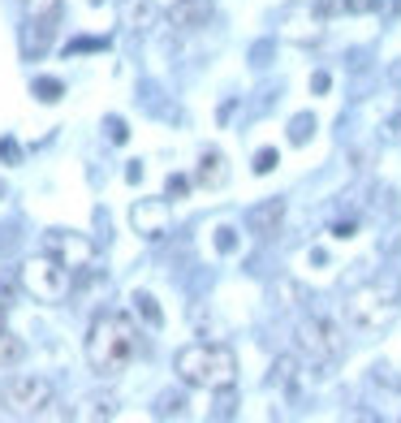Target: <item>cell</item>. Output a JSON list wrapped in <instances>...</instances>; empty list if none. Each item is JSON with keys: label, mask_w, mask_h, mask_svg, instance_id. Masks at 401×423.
<instances>
[{"label": "cell", "mask_w": 401, "mask_h": 423, "mask_svg": "<svg viewBox=\"0 0 401 423\" xmlns=\"http://www.w3.org/2000/svg\"><path fill=\"white\" fill-rule=\"evenodd\" d=\"M186 406H190L186 393H173V389H169V393H160V398H155L151 415H155V419H182V415H186Z\"/></svg>", "instance_id": "20"}, {"label": "cell", "mask_w": 401, "mask_h": 423, "mask_svg": "<svg viewBox=\"0 0 401 423\" xmlns=\"http://www.w3.org/2000/svg\"><path fill=\"white\" fill-rule=\"evenodd\" d=\"M328 87H332V78H328V70H315V74H311V91H315V95H324Z\"/></svg>", "instance_id": "36"}, {"label": "cell", "mask_w": 401, "mask_h": 423, "mask_svg": "<svg viewBox=\"0 0 401 423\" xmlns=\"http://www.w3.org/2000/svg\"><path fill=\"white\" fill-rule=\"evenodd\" d=\"M212 13H216L212 0H177V5L169 9V26H177V30H203L207 22H212Z\"/></svg>", "instance_id": "13"}, {"label": "cell", "mask_w": 401, "mask_h": 423, "mask_svg": "<svg viewBox=\"0 0 401 423\" xmlns=\"http://www.w3.org/2000/svg\"><path fill=\"white\" fill-rule=\"evenodd\" d=\"M160 0H121L117 5V18H121V26L130 30V35H147V30H155L160 26Z\"/></svg>", "instance_id": "12"}, {"label": "cell", "mask_w": 401, "mask_h": 423, "mask_svg": "<svg viewBox=\"0 0 401 423\" xmlns=\"http://www.w3.org/2000/svg\"><path fill=\"white\" fill-rule=\"evenodd\" d=\"M281 220H285V199H281V194H277V199H259L254 207H246V216H242L246 234L259 238V242H268L272 234H277Z\"/></svg>", "instance_id": "11"}, {"label": "cell", "mask_w": 401, "mask_h": 423, "mask_svg": "<svg viewBox=\"0 0 401 423\" xmlns=\"http://www.w3.org/2000/svg\"><path fill=\"white\" fill-rule=\"evenodd\" d=\"M108 48V39H74L69 48H65V56H78V52H104Z\"/></svg>", "instance_id": "33"}, {"label": "cell", "mask_w": 401, "mask_h": 423, "mask_svg": "<svg viewBox=\"0 0 401 423\" xmlns=\"http://www.w3.org/2000/svg\"><path fill=\"white\" fill-rule=\"evenodd\" d=\"M371 194H376V203H371V212H376V216H384V212L393 216V212H397V190H393V186H376Z\"/></svg>", "instance_id": "27"}, {"label": "cell", "mask_w": 401, "mask_h": 423, "mask_svg": "<svg viewBox=\"0 0 401 423\" xmlns=\"http://www.w3.org/2000/svg\"><path fill=\"white\" fill-rule=\"evenodd\" d=\"M332 234H336V238H354V234H358V225H354V220H336V225H332Z\"/></svg>", "instance_id": "37"}, {"label": "cell", "mask_w": 401, "mask_h": 423, "mask_svg": "<svg viewBox=\"0 0 401 423\" xmlns=\"http://www.w3.org/2000/svg\"><path fill=\"white\" fill-rule=\"evenodd\" d=\"M0 160H5V165H22V160H26L22 143L13 138V134H5V138H0Z\"/></svg>", "instance_id": "29"}, {"label": "cell", "mask_w": 401, "mask_h": 423, "mask_svg": "<svg viewBox=\"0 0 401 423\" xmlns=\"http://www.w3.org/2000/svg\"><path fill=\"white\" fill-rule=\"evenodd\" d=\"M83 350H87V367L100 380L121 376V371L134 363V354H138V324H134V316L100 311L91 320V329H87V346Z\"/></svg>", "instance_id": "1"}, {"label": "cell", "mask_w": 401, "mask_h": 423, "mask_svg": "<svg viewBox=\"0 0 401 423\" xmlns=\"http://www.w3.org/2000/svg\"><path fill=\"white\" fill-rule=\"evenodd\" d=\"M302 376H307V371H302V363L294 359V354H281V359L272 363V376H268V384H272V389H294Z\"/></svg>", "instance_id": "16"}, {"label": "cell", "mask_w": 401, "mask_h": 423, "mask_svg": "<svg viewBox=\"0 0 401 423\" xmlns=\"http://www.w3.org/2000/svg\"><path fill=\"white\" fill-rule=\"evenodd\" d=\"M195 182H199V186H207V190H220L224 182H229V160H224V152H216V147H207V152L199 156Z\"/></svg>", "instance_id": "14"}, {"label": "cell", "mask_w": 401, "mask_h": 423, "mask_svg": "<svg viewBox=\"0 0 401 423\" xmlns=\"http://www.w3.org/2000/svg\"><path fill=\"white\" fill-rule=\"evenodd\" d=\"M173 371H177V380L186 389L216 393V389H229L237 380V359L224 341H190V346L173 354Z\"/></svg>", "instance_id": "2"}, {"label": "cell", "mask_w": 401, "mask_h": 423, "mask_svg": "<svg viewBox=\"0 0 401 423\" xmlns=\"http://www.w3.org/2000/svg\"><path fill=\"white\" fill-rule=\"evenodd\" d=\"M47 251L61 255V264L74 272V285L83 281V276H91V268H95V242H91V238H83V234L52 229V234H47Z\"/></svg>", "instance_id": "10"}, {"label": "cell", "mask_w": 401, "mask_h": 423, "mask_svg": "<svg viewBox=\"0 0 401 423\" xmlns=\"http://www.w3.org/2000/svg\"><path fill=\"white\" fill-rule=\"evenodd\" d=\"M380 138H384V143H393V147H401V108L380 125Z\"/></svg>", "instance_id": "31"}, {"label": "cell", "mask_w": 401, "mask_h": 423, "mask_svg": "<svg viewBox=\"0 0 401 423\" xmlns=\"http://www.w3.org/2000/svg\"><path fill=\"white\" fill-rule=\"evenodd\" d=\"M268 294H272V302H277V307H285V311H290V307H298L302 298H307V294H302V285H298V281H290V276H277Z\"/></svg>", "instance_id": "18"}, {"label": "cell", "mask_w": 401, "mask_h": 423, "mask_svg": "<svg viewBox=\"0 0 401 423\" xmlns=\"http://www.w3.org/2000/svg\"><path fill=\"white\" fill-rule=\"evenodd\" d=\"M18 285L26 289L35 302H65L69 289H74V272L61 264V255H30L22 259L18 268Z\"/></svg>", "instance_id": "4"}, {"label": "cell", "mask_w": 401, "mask_h": 423, "mask_svg": "<svg viewBox=\"0 0 401 423\" xmlns=\"http://www.w3.org/2000/svg\"><path fill=\"white\" fill-rule=\"evenodd\" d=\"M212 247L216 255H237V247H242V238H237L233 225H216V234H212Z\"/></svg>", "instance_id": "24"}, {"label": "cell", "mask_w": 401, "mask_h": 423, "mask_svg": "<svg viewBox=\"0 0 401 423\" xmlns=\"http://www.w3.org/2000/svg\"><path fill=\"white\" fill-rule=\"evenodd\" d=\"M277 165H281V152H277V147H263V152H254V173H259V177H263V173H272Z\"/></svg>", "instance_id": "30"}, {"label": "cell", "mask_w": 401, "mask_h": 423, "mask_svg": "<svg viewBox=\"0 0 401 423\" xmlns=\"http://www.w3.org/2000/svg\"><path fill=\"white\" fill-rule=\"evenodd\" d=\"M5 398H9V406H13L18 415L39 419L47 406L56 402V389H52V380H47V376H39V371H18V376L9 380Z\"/></svg>", "instance_id": "8"}, {"label": "cell", "mask_w": 401, "mask_h": 423, "mask_svg": "<svg viewBox=\"0 0 401 423\" xmlns=\"http://www.w3.org/2000/svg\"><path fill=\"white\" fill-rule=\"evenodd\" d=\"M130 225H134V234L147 238V242L169 238V229H173V203H169V194H147V199H134Z\"/></svg>", "instance_id": "9"}, {"label": "cell", "mask_w": 401, "mask_h": 423, "mask_svg": "<svg viewBox=\"0 0 401 423\" xmlns=\"http://www.w3.org/2000/svg\"><path fill=\"white\" fill-rule=\"evenodd\" d=\"M130 302H134V316H142V320H147V329H164V311L155 307V298L147 294V289H134V294H130Z\"/></svg>", "instance_id": "19"}, {"label": "cell", "mask_w": 401, "mask_h": 423, "mask_svg": "<svg viewBox=\"0 0 401 423\" xmlns=\"http://www.w3.org/2000/svg\"><path fill=\"white\" fill-rule=\"evenodd\" d=\"M397 307H401V276L389 272V276H376V281L358 285L354 294L345 298V316H349L354 329L380 333V329H389V324L397 320Z\"/></svg>", "instance_id": "3"}, {"label": "cell", "mask_w": 401, "mask_h": 423, "mask_svg": "<svg viewBox=\"0 0 401 423\" xmlns=\"http://www.w3.org/2000/svg\"><path fill=\"white\" fill-rule=\"evenodd\" d=\"M5 324H9V302H0V333H5Z\"/></svg>", "instance_id": "38"}, {"label": "cell", "mask_w": 401, "mask_h": 423, "mask_svg": "<svg viewBox=\"0 0 401 423\" xmlns=\"http://www.w3.org/2000/svg\"><path fill=\"white\" fill-rule=\"evenodd\" d=\"M298 350L311 359V367L324 376V371H332L336 363H341V354H345V341L341 333H336V324H328L324 316H307V320H298Z\"/></svg>", "instance_id": "6"}, {"label": "cell", "mask_w": 401, "mask_h": 423, "mask_svg": "<svg viewBox=\"0 0 401 423\" xmlns=\"http://www.w3.org/2000/svg\"><path fill=\"white\" fill-rule=\"evenodd\" d=\"M104 134H108L112 147H125V143H130V125H125V117L108 112V117H104Z\"/></svg>", "instance_id": "25"}, {"label": "cell", "mask_w": 401, "mask_h": 423, "mask_svg": "<svg viewBox=\"0 0 401 423\" xmlns=\"http://www.w3.org/2000/svg\"><path fill=\"white\" fill-rule=\"evenodd\" d=\"M30 95H35L39 104H56L61 95H65V83H61V78H35V83H30Z\"/></svg>", "instance_id": "22"}, {"label": "cell", "mask_w": 401, "mask_h": 423, "mask_svg": "<svg viewBox=\"0 0 401 423\" xmlns=\"http://www.w3.org/2000/svg\"><path fill=\"white\" fill-rule=\"evenodd\" d=\"M311 138H315V112H298V117H290V143L294 147H307Z\"/></svg>", "instance_id": "21"}, {"label": "cell", "mask_w": 401, "mask_h": 423, "mask_svg": "<svg viewBox=\"0 0 401 423\" xmlns=\"http://www.w3.org/2000/svg\"><path fill=\"white\" fill-rule=\"evenodd\" d=\"M173 5H177V0H160V9H164V13H169V9H173Z\"/></svg>", "instance_id": "39"}, {"label": "cell", "mask_w": 401, "mask_h": 423, "mask_svg": "<svg viewBox=\"0 0 401 423\" xmlns=\"http://www.w3.org/2000/svg\"><path fill=\"white\" fill-rule=\"evenodd\" d=\"M61 13H65V0H26L22 5V56L26 61H39L56 39V26H61Z\"/></svg>", "instance_id": "5"}, {"label": "cell", "mask_w": 401, "mask_h": 423, "mask_svg": "<svg viewBox=\"0 0 401 423\" xmlns=\"http://www.w3.org/2000/svg\"><path fill=\"white\" fill-rule=\"evenodd\" d=\"M0 402H9V398H5V389H0Z\"/></svg>", "instance_id": "40"}, {"label": "cell", "mask_w": 401, "mask_h": 423, "mask_svg": "<svg viewBox=\"0 0 401 423\" xmlns=\"http://www.w3.org/2000/svg\"><path fill=\"white\" fill-rule=\"evenodd\" d=\"M69 419H78V423H91V419H117V398H100V393H91V398H83L69 411Z\"/></svg>", "instance_id": "15"}, {"label": "cell", "mask_w": 401, "mask_h": 423, "mask_svg": "<svg viewBox=\"0 0 401 423\" xmlns=\"http://www.w3.org/2000/svg\"><path fill=\"white\" fill-rule=\"evenodd\" d=\"M371 384H384V389H393V393H397V389H401L397 367H393V363H376V367H371Z\"/></svg>", "instance_id": "28"}, {"label": "cell", "mask_w": 401, "mask_h": 423, "mask_svg": "<svg viewBox=\"0 0 401 423\" xmlns=\"http://www.w3.org/2000/svg\"><path fill=\"white\" fill-rule=\"evenodd\" d=\"M380 251H384V255H397V251H401V225H393V229L384 234V242H380Z\"/></svg>", "instance_id": "34"}, {"label": "cell", "mask_w": 401, "mask_h": 423, "mask_svg": "<svg viewBox=\"0 0 401 423\" xmlns=\"http://www.w3.org/2000/svg\"><path fill=\"white\" fill-rule=\"evenodd\" d=\"M233 415H237V393H233V384H229V389H216L212 419H233Z\"/></svg>", "instance_id": "26"}, {"label": "cell", "mask_w": 401, "mask_h": 423, "mask_svg": "<svg viewBox=\"0 0 401 423\" xmlns=\"http://www.w3.org/2000/svg\"><path fill=\"white\" fill-rule=\"evenodd\" d=\"M186 190H190V177H182V173H169V182H164V194L173 203L177 199H186Z\"/></svg>", "instance_id": "32"}, {"label": "cell", "mask_w": 401, "mask_h": 423, "mask_svg": "<svg viewBox=\"0 0 401 423\" xmlns=\"http://www.w3.org/2000/svg\"><path fill=\"white\" fill-rule=\"evenodd\" d=\"M328 18L319 13L315 0H294V5H285L277 13V39L285 43H298V48H315L319 39L328 35Z\"/></svg>", "instance_id": "7"}, {"label": "cell", "mask_w": 401, "mask_h": 423, "mask_svg": "<svg viewBox=\"0 0 401 423\" xmlns=\"http://www.w3.org/2000/svg\"><path fill=\"white\" fill-rule=\"evenodd\" d=\"M272 56H277V35H268V39H254V43H250V52H246L250 70H268V65H272Z\"/></svg>", "instance_id": "23"}, {"label": "cell", "mask_w": 401, "mask_h": 423, "mask_svg": "<svg viewBox=\"0 0 401 423\" xmlns=\"http://www.w3.org/2000/svg\"><path fill=\"white\" fill-rule=\"evenodd\" d=\"M26 363V341L18 333H0V371H18Z\"/></svg>", "instance_id": "17"}, {"label": "cell", "mask_w": 401, "mask_h": 423, "mask_svg": "<svg viewBox=\"0 0 401 423\" xmlns=\"http://www.w3.org/2000/svg\"><path fill=\"white\" fill-rule=\"evenodd\" d=\"M384 83H389L393 91H401V56H397V61H389V70H384Z\"/></svg>", "instance_id": "35"}]
</instances>
